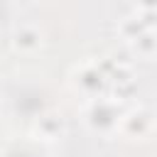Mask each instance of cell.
<instances>
[{
  "label": "cell",
  "mask_w": 157,
  "mask_h": 157,
  "mask_svg": "<svg viewBox=\"0 0 157 157\" xmlns=\"http://www.w3.org/2000/svg\"><path fill=\"white\" fill-rule=\"evenodd\" d=\"M123 108H120V101L115 98H105V96H98V98H91L86 110H83V120L86 125L93 130V132H101V135H108L113 130H118L120 125V118H123Z\"/></svg>",
  "instance_id": "cell-1"
},
{
  "label": "cell",
  "mask_w": 157,
  "mask_h": 157,
  "mask_svg": "<svg viewBox=\"0 0 157 157\" xmlns=\"http://www.w3.org/2000/svg\"><path fill=\"white\" fill-rule=\"evenodd\" d=\"M71 83H74L76 91H81L83 96H88V98H98V96L103 93L108 78H105V74L98 69L96 61H86V64H81V66L74 69V74H71Z\"/></svg>",
  "instance_id": "cell-2"
},
{
  "label": "cell",
  "mask_w": 157,
  "mask_h": 157,
  "mask_svg": "<svg viewBox=\"0 0 157 157\" xmlns=\"http://www.w3.org/2000/svg\"><path fill=\"white\" fill-rule=\"evenodd\" d=\"M10 44H12V49H15L17 54H34V52H39L42 44H44V34H42V29H39L37 25L22 22V25H17V27L12 29Z\"/></svg>",
  "instance_id": "cell-3"
},
{
  "label": "cell",
  "mask_w": 157,
  "mask_h": 157,
  "mask_svg": "<svg viewBox=\"0 0 157 157\" xmlns=\"http://www.w3.org/2000/svg\"><path fill=\"white\" fill-rule=\"evenodd\" d=\"M118 128H120V132H123L125 137H145V135L152 130V115H150L145 108L125 110Z\"/></svg>",
  "instance_id": "cell-4"
},
{
  "label": "cell",
  "mask_w": 157,
  "mask_h": 157,
  "mask_svg": "<svg viewBox=\"0 0 157 157\" xmlns=\"http://www.w3.org/2000/svg\"><path fill=\"white\" fill-rule=\"evenodd\" d=\"M66 132V123L59 113H42L37 120H34V130H32V137L34 140H42V142H54L59 140L61 135Z\"/></svg>",
  "instance_id": "cell-5"
},
{
  "label": "cell",
  "mask_w": 157,
  "mask_h": 157,
  "mask_svg": "<svg viewBox=\"0 0 157 157\" xmlns=\"http://www.w3.org/2000/svg\"><path fill=\"white\" fill-rule=\"evenodd\" d=\"M128 49H130V54L137 59H152L155 54H157V29H145L137 39H132L130 44H128Z\"/></svg>",
  "instance_id": "cell-6"
},
{
  "label": "cell",
  "mask_w": 157,
  "mask_h": 157,
  "mask_svg": "<svg viewBox=\"0 0 157 157\" xmlns=\"http://www.w3.org/2000/svg\"><path fill=\"white\" fill-rule=\"evenodd\" d=\"M145 29H150V27L140 20V15H137V12H132V15H128V17H123V20L118 22V29H115V32H118V37H120L125 44H130V42H132V39H137Z\"/></svg>",
  "instance_id": "cell-7"
},
{
  "label": "cell",
  "mask_w": 157,
  "mask_h": 157,
  "mask_svg": "<svg viewBox=\"0 0 157 157\" xmlns=\"http://www.w3.org/2000/svg\"><path fill=\"white\" fill-rule=\"evenodd\" d=\"M135 5L140 10H150V12H157V0H135Z\"/></svg>",
  "instance_id": "cell-8"
}]
</instances>
